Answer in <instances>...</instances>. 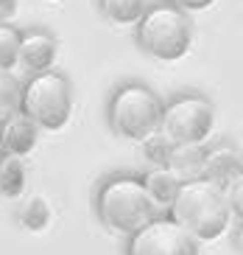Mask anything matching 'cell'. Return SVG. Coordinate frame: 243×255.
<instances>
[{
    "label": "cell",
    "instance_id": "19",
    "mask_svg": "<svg viewBox=\"0 0 243 255\" xmlns=\"http://www.w3.org/2000/svg\"><path fill=\"white\" fill-rule=\"evenodd\" d=\"M48 208H45V202H31L28 208H25V216H22V222H25V225L28 227H34V230H39V227H45L48 225Z\"/></svg>",
    "mask_w": 243,
    "mask_h": 255
},
{
    "label": "cell",
    "instance_id": "20",
    "mask_svg": "<svg viewBox=\"0 0 243 255\" xmlns=\"http://www.w3.org/2000/svg\"><path fill=\"white\" fill-rule=\"evenodd\" d=\"M173 8H179V11H204V8H210L215 3V0H168Z\"/></svg>",
    "mask_w": 243,
    "mask_h": 255
},
{
    "label": "cell",
    "instance_id": "21",
    "mask_svg": "<svg viewBox=\"0 0 243 255\" xmlns=\"http://www.w3.org/2000/svg\"><path fill=\"white\" fill-rule=\"evenodd\" d=\"M14 8H17V0H0V17L14 14Z\"/></svg>",
    "mask_w": 243,
    "mask_h": 255
},
{
    "label": "cell",
    "instance_id": "13",
    "mask_svg": "<svg viewBox=\"0 0 243 255\" xmlns=\"http://www.w3.org/2000/svg\"><path fill=\"white\" fill-rule=\"evenodd\" d=\"M101 11L115 25H137L148 11V0H101Z\"/></svg>",
    "mask_w": 243,
    "mask_h": 255
},
{
    "label": "cell",
    "instance_id": "17",
    "mask_svg": "<svg viewBox=\"0 0 243 255\" xmlns=\"http://www.w3.org/2000/svg\"><path fill=\"white\" fill-rule=\"evenodd\" d=\"M146 154H148V160L154 165H168V157H170V151H173V146L176 143L170 140L168 135H162V132H154L151 137H146Z\"/></svg>",
    "mask_w": 243,
    "mask_h": 255
},
{
    "label": "cell",
    "instance_id": "7",
    "mask_svg": "<svg viewBox=\"0 0 243 255\" xmlns=\"http://www.w3.org/2000/svg\"><path fill=\"white\" fill-rule=\"evenodd\" d=\"M126 255H199V241L170 216H157L129 236Z\"/></svg>",
    "mask_w": 243,
    "mask_h": 255
},
{
    "label": "cell",
    "instance_id": "16",
    "mask_svg": "<svg viewBox=\"0 0 243 255\" xmlns=\"http://www.w3.org/2000/svg\"><path fill=\"white\" fill-rule=\"evenodd\" d=\"M25 185V171H22L20 160L6 157L0 160V191L6 196H17Z\"/></svg>",
    "mask_w": 243,
    "mask_h": 255
},
{
    "label": "cell",
    "instance_id": "5",
    "mask_svg": "<svg viewBox=\"0 0 243 255\" xmlns=\"http://www.w3.org/2000/svg\"><path fill=\"white\" fill-rule=\"evenodd\" d=\"M162 98L148 84H123L109 98V124L118 135L129 140H146L160 132Z\"/></svg>",
    "mask_w": 243,
    "mask_h": 255
},
{
    "label": "cell",
    "instance_id": "23",
    "mask_svg": "<svg viewBox=\"0 0 243 255\" xmlns=\"http://www.w3.org/2000/svg\"><path fill=\"white\" fill-rule=\"evenodd\" d=\"M0 160H3V157H0Z\"/></svg>",
    "mask_w": 243,
    "mask_h": 255
},
{
    "label": "cell",
    "instance_id": "12",
    "mask_svg": "<svg viewBox=\"0 0 243 255\" xmlns=\"http://www.w3.org/2000/svg\"><path fill=\"white\" fill-rule=\"evenodd\" d=\"M165 168H170L182 182L199 180L204 177V149L201 146H173Z\"/></svg>",
    "mask_w": 243,
    "mask_h": 255
},
{
    "label": "cell",
    "instance_id": "18",
    "mask_svg": "<svg viewBox=\"0 0 243 255\" xmlns=\"http://www.w3.org/2000/svg\"><path fill=\"white\" fill-rule=\"evenodd\" d=\"M224 194H227V202H229V210L235 213V216L243 219V171L238 174L235 180L229 182L227 188H224Z\"/></svg>",
    "mask_w": 243,
    "mask_h": 255
},
{
    "label": "cell",
    "instance_id": "6",
    "mask_svg": "<svg viewBox=\"0 0 243 255\" xmlns=\"http://www.w3.org/2000/svg\"><path fill=\"white\" fill-rule=\"evenodd\" d=\"M215 124V110L204 96L187 93V96L170 98L162 104L160 132L168 135L176 146H201L210 137Z\"/></svg>",
    "mask_w": 243,
    "mask_h": 255
},
{
    "label": "cell",
    "instance_id": "11",
    "mask_svg": "<svg viewBox=\"0 0 243 255\" xmlns=\"http://www.w3.org/2000/svg\"><path fill=\"white\" fill-rule=\"evenodd\" d=\"M143 185H146L148 196H151V202L157 205V210L162 213V210H168L170 205H173V199H176V194H179V188H182V180H179L170 168L157 165L154 171H148L146 177H143Z\"/></svg>",
    "mask_w": 243,
    "mask_h": 255
},
{
    "label": "cell",
    "instance_id": "2",
    "mask_svg": "<svg viewBox=\"0 0 243 255\" xmlns=\"http://www.w3.org/2000/svg\"><path fill=\"white\" fill-rule=\"evenodd\" d=\"M95 210L103 225L120 233V236H132V233H137L140 227H146L148 222H154L160 216V210L151 202L143 180L129 177V174L112 177L98 188Z\"/></svg>",
    "mask_w": 243,
    "mask_h": 255
},
{
    "label": "cell",
    "instance_id": "14",
    "mask_svg": "<svg viewBox=\"0 0 243 255\" xmlns=\"http://www.w3.org/2000/svg\"><path fill=\"white\" fill-rule=\"evenodd\" d=\"M20 90L22 87L17 84V79L0 70V127L14 115H20Z\"/></svg>",
    "mask_w": 243,
    "mask_h": 255
},
{
    "label": "cell",
    "instance_id": "8",
    "mask_svg": "<svg viewBox=\"0 0 243 255\" xmlns=\"http://www.w3.org/2000/svg\"><path fill=\"white\" fill-rule=\"evenodd\" d=\"M56 62V39L45 31H31V34H22L20 39V56H17V65H22V70L31 76L48 73Z\"/></svg>",
    "mask_w": 243,
    "mask_h": 255
},
{
    "label": "cell",
    "instance_id": "9",
    "mask_svg": "<svg viewBox=\"0 0 243 255\" xmlns=\"http://www.w3.org/2000/svg\"><path fill=\"white\" fill-rule=\"evenodd\" d=\"M34 146H37V127L25 115H14L0 127V154L20 160L31 154Z\"/></svg>",
    "mask_w": 243,
    "mask_h": 255
},
{
    "label": "cell",
    "instance_id": "1",
    "mask_svg": "<svg viewBox=\"0 0 243 255\" xmlns=\"http://www.w3.org/2000/svg\"><path fill=\"white\" fill-rule=\"evenodd\" d=\"M168 213L196 241H215L218 236H224L232 216L224 188L210 182L207 177L182 182Z\"/></svg>",
    "mask_w": 243,
    "mask_h": 255
},
{
    "label": "cell",
    "instance_id": "10",
    "mask_svg": "<svg viewBox=\"0 0 243 255\" xmlns=\"http://www.w3.org/2000/svg\"><path fill=\"white\" fill-rule=\"evenodd\" d=\"M243 171V157L227 143H218L213 149H204V177L215 185L227 188Z\"/></svg>",
    "mask_w": 243,
    "mask_h": 255
},
{
    "label": "cell",
    "instance_id": "22",
    "mask_svg": "<svg viewBox=\"0 0 243 255\" xmlns=\"http://www.w3.org/2000/svg\"><path fill=\"white\" fill-rule=\"evenodd\" d=\"M235 241H238V250H241V253H243V225H241V230H238Z\"/></svg>",
    "mask_w": 243,
    "mask_h": 255
},
{
    "label": "cell",
    "instance_id": "4",
    "mask_svg": "<svg viewBox=\"0 0 243 255\" xmlns=\"http://www.w3.org/2000/svg\"><path fill=\"white\" fill-rule=\"evenodd\" d=\"M73 113V90L62 73L31 76L20 90V115L34 124L37 129H62Z\"/></svg>",
    "mask_w": 243,
    "mask_h": 255
},
{
    "label": "cell",
    "instance_id": "15",
    "mask_svg": "<svg viewBox=\"0 0 243 255\" xmlns=\"http://www.w3.org/2000/svg\"><path fill=\"white\" fill-rule=\"evenodd\" d=\"M20 39H22V34L14 28V25L0 23V70H3V73H11V68L17 65Z\"/></svg>",
    "mask_w": 243,
    "mask_h": 255
},
{
    "label": "cell",
    "instance_id": "3",
    "mask_svg": "<svg viewBox=\"0 0 243 255\" xmlns=\"http://www.w3.org/2000/svg\"><path fill=\"white\" fill-rule=\"evenodd\" d=\"M137 45L160 62H176L193 45V28L184 11L170 3L151 6L137 23Z\"/></svg>",
    "mask_w": 243,
    "mask_h": 255
}]
</instances>
